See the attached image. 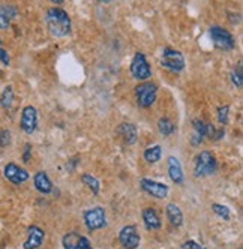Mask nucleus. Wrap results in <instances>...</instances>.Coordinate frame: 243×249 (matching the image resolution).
I'll list each match as a JSON object with an SVG mask.
<instances>
[{
    "label": "nucleus",
    "mask_w": 243,
    "mask_h": 249,
    "mask_svg": "<svg viewBox=\"0 0 243 249\" xmlns=\"http://www.w3.org/2000/svg\"><path fill=\"white\" fill-rule=\"evenodd\" d=\"M45 24L51 36L65 38L71 33L72 21L69 14L62 8H50L45 12Z\"/></svg>",
    "instance_id": "obj_1"
},
{
    "label": "nucleus",
    "mask_w": 243,
    "mask_h": 249,
    "mask_svg": "<svg viewBox=\"0 0 243 249\" xmlns=\"http://www.w3.org/2000/svg\"><path fill=\"white\" fill-rule=\"evenodd\" d=\"M209 35H210L212 42H213L216 50L227 53V51H233L236 48L234 36L228 30L222 29L221 26H212L209 29Z\"/></svg>",
    "instance_id": "obj_2"
},
{
    "label": "nucleus",
    "mask_w": 243,
    "mask_h": 249,
    "mask_svg": "<svg viewBox=\"0 0 243 249\" xmlns=\"http://www.w3.org/2000/svg\"><path fill=\"white\" fill-rule=\"evenodd\" d=\"M158 96V86L150 81H143L135 87V98L140 108H149L156 102Z\"/></svg>",
    "instance_id": "obj_3"
},
{
    "label": "nucleus",
    "mask_w": 243,
    "mask_h": 249,
    "mask_svg": "<svg viewBox=\"0 0 243 249\" xmlns=\"http://www.w3.org/2000/svg\"><path fill=\"white\" fill-rule=\"evenodd\" d=\"M218 168L216 158L212 152L203 150L195 158V165H194V174L195 177H207L212 176Z\"/></svg>",
    "instance_id": "obj_4"
},
{
    "label": "nucleus",
    "mask_w": 243,
    "mask_h": 249,
    "mask_svg": "<svg viewBox=\"0 0 243 249\" xmlns=\"http://www.w3.org/2000/svg\"><path fill=\"white\" fill-rule=\"evenodd\" d=\"M83 219H84V225L89 231H96L101 230L107 225V213L105 209L96 206L92 209H87L83 213Z\"/></svg>",
    "instance_id": "obj_5"
},
{
    "label": "nucleus",
    "mask_w": 243,
    "mask_h": 249,
    "mask_svg": "<svg viewBox=\"0 0 243 249\" xmlns=\"http://www.w3.org/2000/svg\"><path fill=\"white\" fill-rule=\"evenodd\" d=\"M161 66L173 71V72H180L185 69V57L180 51L174 48H164L161 56Z\"/></svg>",
    "instance_id": "obj_6"
},
{
    "label": "nucleus",
    "mask_w": 243,
    "mask_h": 249,
    "mask_svg": "<svg viewBox=\"0 0 243 249\" xmlns=\"http://www.w3.org/2000/svg\"><path fill=\"white\" fill-rule=\"evenodd\" d=\"M131 74L135 80L140 81H147L152 77V69L150 65L146 59V56L143 53H135V56L131 62Z\"/></svg>",
    "instance_id": "obj_7"
},
{
    "label": "nucleus",
    "mask_w": 243,
    "mask_h": 249,
    "mask_svg": "<svg viewBox=\"0 0 243 249\" xmlns=\"http://www.w3.org/2000/svg\"><path fill=\"white\" fill-rule=\"evenodd\" d=\"M119 242L125 249H137L141 243L140 233L135 225H125L119 231Z\"/></svg>",
    "instance_id": "obj_8"
},
{
    "label": "nucleus",
    "mask_w": 243,
    "mask_h": 249,
    "mask_svg": "<svg viewBox=\"0 0 243 249\" xmlns=\"http://www.w3.org/2000/svg\"><path fill=\"white\" fill-rule=\"evenodd\" d=\"M20 128L27 134L32 135L38 128V110L33 105H26L21 111Z\"/></svg>",
    "instance_id": "obj_9"
},
{
    "label": "nucleus",
    "mask_w": 243,
    "mask_h": 249,
    "mask_svg": "<svg viewBox=\"0 0 243 249\" xmlns=\"http://www.w3.org/2000/svg\"><path fill=\"white\" fill-rule=\"evenodd\" d=\"M140 186L144 192H147L149 195L155 198H159V200H164L168 197V192H170V188L165 185V183H161V182H156V180H152V179H140Z\"/></svg>",
    "instance_id": "obj_10"
},
{
    "label": "nucleus",
    "mask_w": 243,
    "mask_h": 249,
    "mask_svg": "<svg viewBox=\"0 0 243 249\" xmlns=\"http://www.w3.org/2000/svg\"><path fill=\"white\" fill-rule=\"evenodd\" d=\"M62 245L65 249H93L90 240L77 233V231H71V233H66L62 239Z\"/></svg>",
    "instance_id": "obj_11"
},
{
    "label": "nucleus",
    "mask_w": 243,
    "mask_h": 249,
    "mask_svg": "<svg viewBox=\"0 0 243 249\" xmlns=\"http://www.w3.org/2000/svg\"><path fill=\"white\" fill-rule=\"evenodd\" d=\"M3 174H5L6 179H8L11 183H14V185H21V183L27 182V180H29V177H30V174L27 173V170L21 168L20 165H17V164H14V162H8V164L5 165Z\"/></svg>",
    "instance_id": "obj_12"
},
{
    "label": "nucleus",
    "mask_w": 243,
    "mask_h": 249,
    "mask_svg": "<svg viewBox=\"0 0 243 249\" xmlns=\"http://www.w3.org/2000/svg\"><path fill=\"white\" fill-rule=\"evenodd\" d=\"M45 240V231L38 225H30L27 228V239L23 243V249H39Z\"/></svg>",
    "instance_id": "obj_13"
},
{
    "label": "nucleus",
    "mask_w": 243,
    "mask_h": 249,
    "mask_svg": "<svg viewBox=\"0 0 243 249\" xmlns=\"http://www.w3.org/2000/svg\"><path fill=\"white\" fill-rule=\"evenodd\" d=\"M168 176L173 183L176 185H183L185 182V174L180 165V161L176 156H168Z\"/></svg>",
    "instance_id": "obj_14"
},
{
    "label": "nucleus",
    "mask_w": 243,
    "mask_h": 249,
    "mask_svg": "<svg viewBox=\"0 0 243 249\" xmlns=\"http://www.w3.org/2000/svg\"><path fill=\"white\" fill-rule=\"evenodd\" d=\"M116 134L123 138L125 144H128V146L134 144L135 141H137V137H138V131L135 128V124L128 123V122L120 123L119 126H117V129H116Z\"/></svg>",
    "instance_id": "obj_15"
},
{
    "label": "nucleus",
    "mask_w": 243,
    "mask_h": 249,
    "mask_svg": "<svg viewBox=\"0 0 243 249\" xmlns=\"http://www.w3.org/2000/svg\"><path fill=\"white\" fill-rule=\"evenodd\" d=\"M33 185H35V189L44 195H48L53 192V182L50 180V177L45 171H38L35 174Z\"/></svg>",
    "instance_id": "obj_16"
},
{
    "label": "nucleus",
    "mask_w": 243,
    "mask_h": 249,
    "mask_svg": "<svg viewBox=\"0 0 243 249\" xmlns=\"http://www.w3.org/2000/svg\"><path fill=\"white\" fill-rule=\"evenodd\" d=\"M143 222H144V227L147 230H159L162 227V221L158 215V212H156L153 207H146L143 209Z\"/></svg>",
    "instance_id": "obj_17"
},
{
    "label": "nucleus",
    "mask_w": 243,
    "mask_h": 249,
    "mask_svg": "<svg viewBox=\"0 0 243 249\" xmlns=\"http://www.w3.org/2000/svg\"><path fill=\"white\" fill-rule=\"evenodd\" d=\"M18 11L12 5L0 3V30H6L11 26V20L15 18Z\"/></svg>",
    "instance_id": "obj_18"
},
{
    "label": "nucleus",
    "mask_w": 243,
    "mask_h": 249,
    "mask_svg": "<svg viewBox=\"0 0 243 249\" xmlns=\"http://www.w3.org/2000/svg\"><path fill=\"white\" fill-rule=\"evenodd\" d=\"M165 213H167V218H168V221H170V224L173 227H177V228L182 227V224H183V213H182V210H180V207L177 204H174V203L167 204Z\"/></svg>",
    "instance_id": "obj_19"
},
{
    "label": "nucleus",
    "mask_w": 243,
    "mask_h": 249,
    "mask_svg": "<svg viewBox=\"0 0 243 249\" xmlns=\"http://www.w3.org/2000/svg\"><path fill=\"white\" fill-rule=\"evenodd\" d=\"M192 128H194V135L191 138V143H192V146H200L206 137V123L200 119H195L192 122Z\"/></svg>",
    "instance_id": "obj_20"
},
{
    "label": "nucleus",
    "mask_w": 243,
    "mask_h": 249,
    "mask_svg": "<svg viewBox=\"0 0 243 249\" xmlns=\"http://www.w3.org/2000/svg\"><path fill=\"white\" fill-rule=\"evenodd\" d=\"M144 159L149 162V164H156L161 161L162 158V147L159 144H155L152 147H147L143 153Z\"/></svg>",
    "instance_id": "obj_21"
},
{
    "label": "nucleus",
    "mask_w": 243,
    "mask_h": 249,
    "mask_svg": "<svg viewBox=\"0 0 243 249\" xmlns=\"http://www.w3.org/2000/svg\"><path fill=\"white\" fill-rule=\"evenodd\" d=\"M81 182H83V185H86V186H87V188L92 191L93 195H98V194H99V191H101V183H99V180L96 179V177L92 176L90 173H84V174H81Z\"/></svg>",
    "instance_id": "obj_22"
},
{
    "label": "nucleus",
    "mask_w": 243,
    "mask_h": 249,
    "mask_svg": "<svg viewBox=\"0 0 243 249\" xmlns=\"http://www.w3.org/2000/svg\"><path fill=\"white\" fill-rule=\"evenodd\" d=\"M14 98H15V95H14L12 86H6L3 89V92H2V96H0V105H2L3 110H9L11 108L12 104H14Z\"/></svg>",
    "instance_id": "obj_23"
},
{
    "label": "nucleus",
    "mask_w": 243,
    "mask_h": 249,
    "mask_svg": "<svg viewBox=\"0 0 243 249\" xmlns=\"http://www.w3.org/2000/svg\"><path fill=\"white\" fill-rule=\"evenodd\" d=\"M158 131H159L164 137H170V135L174 134L176 126H174V123H173L168 117H161L159 122H158Z\"/></svg>",
    "instance_id": "obj_24"
},
{
    "label": "nucleus",
    "mask_w": 243,
    "mask_h": 249,
    "mask_svg": "<svg viewBox=\"0 0 243 249\" xmlns=\"http://www.w3.org/2000/svg\"><path fill=\"white\" fill-rule=\"evenodd\" d=\"M212 210L216 216H219L221 219L224 221H228L230 216H231V213H230V209L227 206H224V204H218V203H213L212 204Z\"/></svg>",
    "instance_id": "obj_25"
},
{
    "label": "nucleus",
    "mask_w": 243,
    "mask_h": 249,
    "mask_svg": "<svg viewBox=\"0 0 243 249\" xmlns=\"http://www.w3.org/2000/svg\"><path fill=\"white\" fill-rule=\"evenodd\" d=\"M231 81L237 89H242V86H243V66H242V62H239L237 66L234 68L233 74H231Z\"/></svg>",
    "instance_id": "obj_26"
},
{
    "label": "nucleus",
    "mask_w": 243,
    "mask_h": 249,
    "mask_svg": "<svg viewBox=\"0 0 243 249\" xmlns=\"http://www.w3.org/2000/svg\"><path fill=\"white\" fill-rule=\"evenodd\" d=\"M228 116H230V107L228 105H221L218 108V122L225 126L228 123Z\"/></svg>",
    "instance_id": "obj_27"
},
{
    "label": "nucleus",
    "mask_w": 243,
    "mask_h": 249,
    "mask_svg": "<svg viewBox=\"0 0 243 249\" xmlns=\"http://www.w3.org/2000/svg\"><path fill=\"white\" fill-rule=\"evenodd\" d=\"M11 144V131L0 129V147H8Z\"/></svg>",
    "instance_id": "obj_28"
},
{
    "label": "nucleus",
    "mask_w": 243,
    "mask_h": 249,
    "mask_svg": "<svg viewBox=\"0 0 243 249\" xmlns=\"http://www.w3.org/2000/svg\"><path fill=\"white\" fill-rule=\"evenodd\" d=\"M182 249H206V248L203 245H200L198 242H195V240H186L182 245Z\"/></svg>",
    "instance_id": "obj_29"
},
{
    "label": "nucleus",
    "mask_w": 243,
    "mask_h": 249,
    "mask_svg": "<svg viewBox=\"0 0 243 249\" xmlns=\"http://www.w3.org/2000/svg\"><path fill=\"white\" fill-rule=\"evenodd\" d=\"M0 62H2L5 66H8L9 65V54H8V51H5L3 48H0Z\"/></svg>",
    "instance_id": "obj_30"
},
{
    "label": "nucleus",
    "mask_w": 243,
    "mask_h": 249,
    "mask_svg": "<svg viewBox=\"0 0 243 249\" xmlns=\"http://www.w3.org/2000/svg\"><path fill=\"white\" fill-rule=\"evenodd\" d=\"M30 152H32V146H30V144H26V150H24V155H23V161H24V162H29V159H30Z\"/></svg>",
    "instance_id": "obj_31"
},
{
    "label": "nucleus",
    "mask_w": 243,
    "mask_h": 249,
    "mask_svg": "<svg viewBox=\"0 0 243 249\" xmlns=\"http://www.w3.org/2000/svg\"><path fill=\"white\" fill-rule=\"evenodd\" d=\"M50 2H53V3H56V5H62L65 0H50Z\"/></svg>",
    "instance_id": "obj_32"
},
{
    "label": "nucleus",
    "mask_w": 243,
    "mask_h": 249,
    "mask_svg": "<svg viewBox=\"0 0 243 249\" xmlns=\"http://www.w3.org/2000/svg\"><path fill=\"white\" fill-rule=\"evenodd\" d=\"M98 2H102V3H108V2H111V0H98Z\"/></svg>",
    "instance_id": "obj_33"
},
{
    "label": "nucleus",
    "mask_w": 243,
    "mask_h": 249,
    "mask_svg": "<svg viewBox=\"0 0 243 249\" xmlns=\"http://www.w3.org/2000/svg\"><path fill=\"white\" fill-rule=\"evenodd\" d=\"M0 44H2V41H0Z\"/></svg>",
    "instance_id": "obj_34"
}]
</instances>
